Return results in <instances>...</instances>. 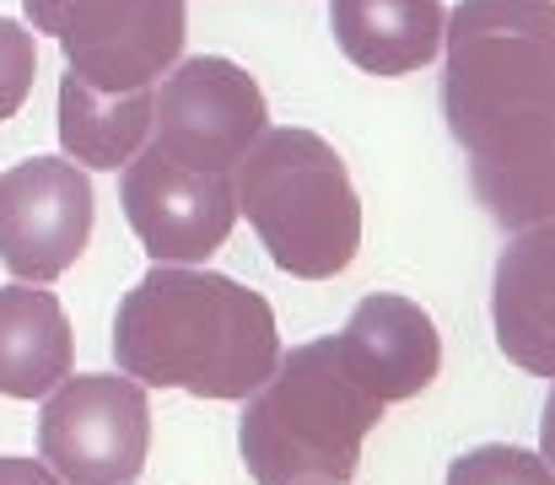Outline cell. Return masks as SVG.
<instances>
[{"label": "cell", "instance_id": "8fae6325", "mask_svg": "<svg viewBox=\"0 0 555 485\" xmlns=\"http://www.w3.org/2000/svg\"><path fill=\"white\" fill-rule=\"evenodd\" d=\"M491 323L507 361L555 378V221L518 227L491 276Z\"/></svg>", "mask_w": 555, "mask_h": 485}, {"label": "cell", "instance_id": "5b68a950", "mask_svg": "<svg viewBox=\"0 0 555 485\" xmlns=\"http://www.w3.org/2000/svg\"><path fill=\"white\" fill-rule=\"evenodd\" d=\"M33 33L65 54V76L92 92L157 87L184 54V0H22Z\"/></svg>", "mask_w": 555, "mask_h": 485}, {"label": "cell", "instance_id": "4fadbf2b", "mask_svg": "<svg viewBox=\"0 0 555 485\" xmlns=\"http://www.w3.org/2000/svg\"><path fill=\"white\" fill-rule=\"evenodd\" d=\"M76 334L54 292L38 281L0 286V394L43 399L60 378H70Z\"/></svg>", "mask_w": 555, "mask_h": 485}, {"label": "cell", "instance_id": "277c9868", "mask_svg": "<svg viewBox=\"0 0 555 485\" xmlns=\"http://www.w3.org/2000/svg\"><path fill=\"white\" fill-rule=\"evenodd\" d=\"M232 194L275 270L297 281H330L362 248L357 183L346 157L313 130H264L232 167Z\"/></svg>", "mask_w": 555, "mask_h": 485}, {"label": "cell", "instance_id": "ac0fdd59", "mask_svg": "<svg viewBox=\"0 0 555 485\" xmlns=\"http://www.w3.org/2000/svg\"><path fill=\"white\" fill-rule=\"evenodd\" d=\"M540 459L555 470V388H551V405H545V421H540Z\"/></svg>", "mask_w": 555, "mask_h": 485}, {"label": "cell", "instance_id": "7c38bea8", "mask_svg": "<svg viewBox=\"0 0 555 485\" xmlns=\"http://www.w3.org/2000/svg\"><path fill=\"white\" fill-rule=\"evenodd\" d=\"M442 0H330L340 54L367 76H410L442 54Z\"/></svg>", "mask_w": 555, "mask_h": 485}, {"label": "cell", "instance_id": "30bf717a", "mask_svg": "<svg viewBox=\"0 0 555 485\" xmlns=\"http://www.w3.org/2000/svg\"><path fill=\"white\" fill-rule=\"evenodd\" d=\"M335 350H340L346 372L383 405L426 394L437 367H442V340H437L431 314L410 297H393V292L362 297L351 308L346 329L335 334Z\"/></svg>", "mask_w": 555, "mask_h": 485}, {"label": "cell", "instance_id": "3957f363", "mask_svg": "<svg viewBox=\"0 0 555 485\" xmlns=\"http://www.w3.org/2000/svg\"><path fill=\"white\" fill-rule=\"evenodd\" d=\"M377 421L383 399L346 372L335 340H308L248 394L237 454L254 485H351Z\"/></svg>", "mask_w": 555, "mask_h": 485}, {"label": "cell", "instance_id": "ba28073f", "mask_svg": "<svg viewBox=\"0 0 555 485\" xmlns=\"http://www.w3.org/2000/svg\"><path fill=\"white\" fill-rule=\"evenodd\" d=\"M119 200L141 248L157 265H205L237 221V194L227 173L184 167L152 141L125 162Z\"/></svg>", "mask_w": 555, "mask_h": 485}, {"label": "cell", "instance_id": "52a82bcc", "mask_svg": "<svg viewBox=\"0 0 555 485\" xmlns=\"http://www.w3.org/2000/svg\"><path fill=\"white\" fill-rule=\"evenodd\" d=\"M264 130L270 109L259 81L221 54L179 60L152 87V146L184 167L232 178V167Z\"/></svg>", "mask_w": 555, "mask_h": 485}, {"label": "cell", "instance_id": "e0dca14e", "mask_svg": "<svg viewBox=\"0 0 555 485\" xmlns=\"http://www.w3.org/2000/svg\"><path fill=\"white\" fill-rule=\"evenodd\" d=\"M0 485H65L43 459H0Z\"/></svg>", "mask_w": 555, "mask_h": 485}, {"label": "cell", "instance_id": "8992f818", "mask_svg": "<svg viewBox=\"0 0 555 485\" xmlns=\"http://www.w3.org/2000/svg\"><path fill=\"white\" fill-rule=\"evenodd\" d=\"M38 454L65 485H130L152 454V405L130 372H76L43 394Z\"/></svg>", "mask_w": 555, "mask_h": 485}, {"label": "cell", "instance_id": "5bb4252c", "mask_svg": "<svg viewBox=\"0 0 555 485\" xmlns=\"http://www.w3.org/2000/svg\"><path fill=\"white\" fill-rule=\"evenodd\" d=\"M146 141H152V87L92 92L76 76L60 81V146L70 162L119 173Z\"/></svg>", "mask_w": 555, "mask_h": 485}, {"label": "cell", "instance_id": "9c48e42d", "mask_svg": "<svg viewBox=\"0 0 555 485\" xmlns=\"http://www.w3.org/2000/svg\"><path fill=\"white\" fill-rule=\"evenodd\" d=\"M92 238V183L81 162L33 157L0 173V265L16 281H60Z\"/></svg>", "mask_w": 555, "mask_h": 485}, {"label": "cell", "instance_id": "6da1fadb", "mask_svg": "<svg viewBox=\"0 0 555 485\" xmlns=\"http://www.w3.org/2000/svg\"><path fill=\"white\" fill-rule=\"evenodd\" d=\"M442 54V119L486 216L555 221V0H459Z\"/></svg>", "mask_w": 555, "mask_h": 485}, {"label": "cell", "instance_id": "2e32d148", "mask_svg": "<svg viewBox=\"0 0 555 485\" xmlns=\"http://www.w3.org/2000/svg\"><path fill=\"white\" fill-rule=\"evenodd\" d=\"M33 81H38V33L0 16V125L27 103Z\"/></svg>", "mask_w": 555, "mask_h": 485}, {"label": "cell", "instance_id": "9a60e30c", "mask_svg": "<svg viewBox=\"0 0 555 485\" xmlns=\"http://www.w3.org/2000/svg\"><path fill=\"white\" fill-rule=\"evenodd\" d=\"M448 485H555V470L540 454H529V448L486 443V448L453 459Z\"/></svg>", "mask_w": 555, "mask_h": 485}, {"label": "cell", "instance_id": "7a4b0ae2", "mask_svg": "<svg viewBox=\"0 0 555 485\" xmlns=\"http://www.w3.org/2000/svg\"><path fill=\"white\" fill-rule=\"evenodd\" d=\"M114 356L141 388L248 399L281 361L275 314L259 292L199 265L146 270L114 319Z\"/></svg>", "mask_w": 555, "mask_h": 485}]
</instances>
